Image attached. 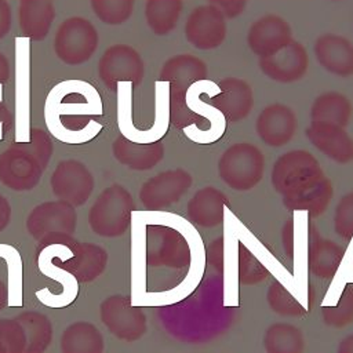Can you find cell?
Returning a JSON list of instances; mask_svg holds the SVG:
<instances>
[{
    "label": "cell",
    "instance_id": "cell-1",
    "mask_svg": "<svg viewBox=\"0 0 353 353\" xmlns=\"http://www.w3.org/2000/svg\"><path fill=\"white\" fill-rule=\"evenodd\" d=\"M274 190L291 211H306L309 218L323 214L332 199V183L319 160L309 150L294 149L283 153L270 174Z\"/></svg>",
    "mask_w": 353,
    "mask_h": 353
},
{
    "label": "cell",
    "instance_id": "cell-2",
    "mask_svg": "<svg viewBox=\"0 0 353 353\" xmlns=\"http://www.w3.org/2000/svg\"><path fill=\"white\" fill-rule=\"evenodd\" d=\"M52 154L47 132L30 130L28 142L15 143L0 153V182L17 192L36 188Z\"/></svg>",
    "mask_w": 353,
    "mask_h": 353
},
{
    "label": "cell",
    "instance_id": "cell-3",
    "mask_svg": "<svg viewBox=\"0 0 353 353\" xmlns=\"http://www.w3.org/2000/svg\"><path fill=\"white\" fill-rule=\"evenodd\" d=\"M207 74V63L193 54H176L163 63L159 80L170 83V121L175 128L183 130L188 125H200L205 121L203 116L189 109L186 95L189 87L205 80Z\"/></svg>",
    "mask_w": 353,
    "mask_h": 353
},
{
    "label": "cell",
    "instance_id": "cell-4",
    "mask_svg": "<svg viewBox=\"0 0 353 353\" xmlns=\"http://www.w3.org/2000/svg\"><path fill=\"white\" fill-rule=\"evenodd\" d=\"M263 172V153L251 142L232 143L218 160L219 178L233 190H251L262 181Z\"/></svg>",
    "mask_w": 353,
    "mask_h": 353
},
{
    "label": "cell",
    "instance_id": "cell-5",
    "mask_svg": "<svg viewBox=\"0 0 353 353\" xmlns=\"http://www.w3.org/2000/svg\"><path fill=\"white\" fill-rule=\"evenodd\" d=\"M135 203L131 193L119 183L101 192L88 214L91 229L103 237H117L125 233L131 223Z\"/></svg>",
    "mask_w": 353,
    "mask_h": 353
},
{
    "label": "cell",
    "instance_id": "cell-6",
    "mask_svg": "<svg viewBox=\"0 0 353 353\" xmlns=\"http://www.w3.org/2000/svg\"><path fill=\"white\" fill-rule=\"evenodd\" d=\"M77 216L74 207L66 201H44L28 215L26 229L40 244H66L72 243L76 230Z\"/></svg>",
    "mask_w": 353,
    "mask_h": 353
},
{
    "label": "cell",
    "instance_id": "cell-7",
    "mask_svg": "<svg viewBox=\"0 0 353 353\" xmlns=\"http://www.w3.org/2000/svg\"><path fill=\"white\" fill-rule=\"evenodd\" d=\"M99 36L91 21L70 17L61 22L54 36V52L66 65H80L97 51Z\"/></svg>",
    "mask_w": 353,
    "mask_h": 353
},
{
    "label": "cell",
    "instance_id": "cell-8",
    "mask_svg": "<svg viewBox=\"0 0 353 353\" xmlns=\"http://www.w3.org/2000/svg\"><path fill=\"white\" fill-rule=\"evenodd\" d=\"M98 76L110 91H116L121 81L138 87L145 76V63L141 54L131 46L113 44L98 61Z\"/></svg>",
    "mask_w": 353,
    "mask_h": 353
},
{
    "label": "cell",
    "instance_id": "cell-9",
    "mask_svg": "<svg viewBox=\"0 0 353 353\" xmlns=\"http://www.w3.org/2000/svg\"><path fill=\"white\" fill-rule=\"evenodd\" d=\"M105 327L119 339L134 342L146 332V316L127 295L108 296L99 307Z\"/></svg>",
    "mask_w": 353,
    "mask_h": 353
},
{
    "label": "cell",
    "instance_id": "cell-10",
    "mask_svg": "<svg viewBox=\"0 0 353 353\" xmlns=\"http://www.w3.org/2000/svg\"><path fill=\"white\" fill-rule=\"evenodd\" d=\"M226 34V17L211 3L194 7L186 18L185 37L197 50L218 48L225 41Z\"/></svg>",
    "mask_w": 353,
    "mask_h": 353
},
{
    "label": "cell",
    "instance_id": "cell-11",
    "mask_svg": "<svg viewBox=\"0 0 353 353\" xmlns=\"http://www.w3.org/2000/svg\"><path fill=\"white\" fill-rule=\"evenodd\" d=\"M193 176L182 168L165 170L142 183L139 189V200L149 211L164 210L190 189Z\"/></svg>",
    "mask_w": 353,
    "mask_h": 353
},
{
    "label": "cell",
    "instance_id": "cell-12",
    "mask_svg": "<svg viewBox=\"0 0 353 353\" xmlns=\"http://www.w3.org/2000/svg\"><path fill=\"white\" fill-rule=\"evenodd\" d=\"M50 183L55 197L74 207L84 204L91 196L94 176L84 163L68 159L58 163L51 174Z\"/></svg>",
    "mask_w": 353,
    "mask_h": 353
},
{
    "label": "cell",
    "instance_id": "cell-13",
    "mask_svg": "<svg viewBox=\"0 0 353 353\" xmlns=\"http://www.w3.org/2000/svg\"><path fill=\"white\" fill-rule=\"evenodd\" d=\"M262 73L277 83H294L301 80L309 68V55L305 46L291 40L285 47L273 55L259 58L258 62Z\"/></svg>",
    "mask_w": 353,
    "mask_h": 353
},
{
    "label": "cell",
    "instance_id": "cell-14",
    "mask_svg": "<svg viewBox=\"0 0 353 353\" xmlns=\"http://www.w3.org/2000/svg\"><path fill=\"white\" fill-rule=\"evenodd\" d=\"M292 40L290 23L280 15L266 14L255 19L247 30V44L259 58L273 55Z\"/></svg>",
    "mask_w": 353,
    "mask_h": 353
},
{
    "label": "cell",
    "instance_id": "cell-15",
    "mask_svg": "<svg viewBox=\"0 0 353 353\" xmlns=\"http://www.w3.org/2000/svg\"><path fill=\"white\" fill-rule=\"evenodd\" d=\"M219 92L207 103L215 108L228 123L244 120L252 110L254 94L250 83L240 77H225L218 83Z\"/></svg>",
    "mask_w": 353,
    "mask_h": 353
},
{
    "label": "cell",
    "instance_id": "cell-16",
    "mask_svg": "<svg viewBox=\"0 0 353 353\" xmlns=\"http://www.w3.org/2000/svg\"><path fill=\"white\" fill-rule=\"evenodd\" d=\"M296 128L295 112L279 102L265 106L255 121V132L259 139L273 148L287 145L295 137Z\"/></svg>",
    "mask_w": 353,
    "mask_h": 353
},
{
    "label": "cell",
    "instance_id": "cell-17",
    "mask_svg": "<svg viewBox=\"0 0 353 353\" xmlns=\"http://www.w3.org/2000/svg\"><path fill=\"white\" fill-rule=\"evenodd\" d=\"M69 258H52L54 263L66 270L76 281L88 283L97 279L106 268V251L91 243H73Z\"/></svg>",
    "mask_w": 353,
    "mask_h": 353
},
{
    "label": "cell",
    "instance_id": "cell-18",
    "mask_svg": "<svg viewBox=\"0 0 353 353\" xmlns=\"http://www.w3.org/2000/svg\"><path fill=\"white\" fill-rule=\"evenodd\" d=\"M313 52L319 65L338 77L353 74V43L338 33H323L314 44Z\"/></svg>",
    "mask_w": 353,
    "mask_h": 353
},
{
    "label": "cell",
    "instance_id": "cell-19",
    "mask_svg": "<svg viewBox=\"0 0 353 353\" xmlns=\"http://www.w3.org/2000/svg\"><path fill=\"white\" fill-rule=\"evenodd\" d=\"M112 152L120 164L135 171H146L163 160L164 143L161 139L141 143L119 135L112 143Z\"/></svg>",
    "mask_w": 353,
    "mask_h": 353
},
{
    "label": "cell",
    "instance_id": "cell-20",
    "mask_svg": "<svg viewBox=\"0 0 353 353\" xmlns=\"http://www.w3.org/2000/svg\"><path fill=\"white\" fill-rule=\"evenodd\" d=\"M306 137L319 152L332 161L346 164L353 160V138L345 128L325 124H309Z\"/></svg>",
    "mask_w": 353,
    "mask_h": 353
},
{
    "label": "cell",
    "instance_id": "cell-21",
    "mask_svg": "<svg viewBox=\"0 0 353 353\" xmlns=\"http://www.w3.org/2000/svg\"><path fill=\"white\" fill-rule=\"evenodd\" d=\"M345 248L330 239H323L316 226L309 222V250L307 266L310 273L317 279H332L336 273Z\"/></svg>",
    "mask_w": 353,
    "mask_h": 353
},
{
    "label": "cell",
    "instance_id": "cell-22",
    "mask_svg": "<svg viewBox=\"0 0 353 353\" xmlns=\"http://www.w3.org/2000/svg\"><path fill=\"white\" fill-rule=\"evenodd\" d=\"M228 196L214 186L199 189L188 201L186 212L190 222L201 228H215L223 222Z\"/></svg>",
    "mask_w": 353,
    "mask_h": 353
},
{
    "label": "cell",
    "instance_id": "cell-23",
    "mask_svg": "<svg viewBox=\"0 0 353 353\" xmlns=\"http://www.w3.org/2000/svg\"><path fill=\"white\" fill-rule=\"evenodd\" d=\"M54 18L55 7L51 0H19V29L30 40L39 41L46 39Z\"/></svg>",
    "mask_w": 353,
    "mask_h": 353
},
{
    "label": "cell",
    "instance_id": "cell-24",
    "mask_svg": "<svg viewBox=\"0 0 353 353\" xmlns=\"http://www.w3.org/2000/svg\"><path fill=\"white\" fill-rule=\"evenodd\" d=\"M350 99L338 91H325L320 94L310 106V124H325L347 127L352 119Z\"/></svg>",
    "mask_w": 353,
    "mask_h": 353
},
{
    "label": "cell",
    "instance_id": "cell-25",
    "mask_svg": "<svg viewBox=\"0 0 353 353\" xmlns=\"http://www.w3.org/2000/svg\"><path fill=\"white\" fill-rule=\"evenodd\" d=\"M62 353H103V336L88 321L68 325L61 336Z\"/></svg>",
    "mask_w": 353,
    "mask_h": 353
},
{
    "label": "cell",
    "instance_id": "cell-26",
    "mask_svg": "<svg viewBox=\"0 0 353 353\" xmlns=\"http://www.w3.org/2000/svg\"><path fill=\"white\" fill-rule=\"evenodd\" d=\"M183 0H146L145 19L149 29L157 36L170 34L179 21Z\"/></svg>",
    "mask_w": 353,
    "mask_h": 353
},
{
    "label": "cell",
    "instance_id": "cell-27",
    "mask_svg": "<svg viewBox=\"0 0 353 353\" xmlns=\"http://www.w3.org/2000/svg\"><path fill=\"white\" fill-rule=\"evenodd\" d=\"M263 346L266 353H302L305 336L294 324L276 323L265 331Z\"/></svg>",
    "mask_w": 353,
    "mask_h": 353
},
{
    "label": "cell",
    "instance_id": "cell-28",
    "mask_svg": "<svg viewBox=\"0 0 353 353\" xmlns=\"http://www.w3.org/2000/svg\"><path fill=\"white\" fill-rule=\"evenodd\" d=\"M26 336L25 353H43L52 336V327L46 314L39 312H25L17 316Z\"/></svg>",
    "mask_w": 353,
    "mask_h": 353
},
{
    "label": "cell",
    "instance_id": "cell-29",
    "mask_svg": "<svg viewBox=\"0 0 353 353\" xmlns=\"http://www.w3.org/2000/svg\"><path fill=\"white\" fill-rule=\"evenodd\" d=\"M266 301L274 313L284 317H301L306 313L302 303L277 280L268 288Z\"/></svg>",
    "mask_w": 353,
    "mask_h": 353
},
{
    "label": "cell",
    "instance_id": "cell-30",
    "mask_svg": "<svg viewBox=\"0 0 353 353\" xmlns=\"http://www.w3.org/2000/svg\"><path fill=\"white\" fill-rule=\"evenodd\" d=\"M135 0H91L97 18L106 25H121L132 15Z\"/></svg>",
    "mask_w": 353,
    "mask_h": 353
},
{
    "label": "cell",
    "instance_id": "cell-31",
    "mask_svg": "<svg viewBox=\"0 0 353 353\" xmlns=\"http://www.w3.org/2000/svg\"><path fill=\"white\" fill-rule=\"evenodd\" d=\"M237 273L240 283L244 285L258 284L269 276V270L243 243H239Z\"/></svg>",
    "mask_w": 353,
    "mask_h": 353
},
{
    "label": "cell",
    "instance_id": "cell-32",
    "mask_svg": "<svg viewBox=\"0 0 353 353\" xmlns=\"http://www.w3.org/2000/svg\"><path fill=\"white\" fill-rule=\"evenodd\" d=\"M321 319L330 327H345L353 321V287L346 285L335 306H324Z\"/></svg>",
    "mask_w": 353,
    "mask_h": 353
},
{
    "label": "cell",
    "instance_id": "cell-33",
    "mask_svg": "<svg viewBox=\"0 0 353 353\" xmlns=\"http://www.w3.org/2000/svg\"><path fill=\"white\" fill-rule=\"evenodd\" d=\"M334 230L345 241L353 237V192L343 194L334 211Z\"/></svg>",
    "mask_w": 353,
    "mask_h": 353
},
{
    "label": "cell",
    "instance_id": "cell-34",
    "mask_svg": "<svg viewBox=\"0 0 353 353\" xmlns=\"http://www.w3.org/2000/svg\"><path fill=\"white\" fill-rule=\"evenodd\" d=\"M210 3L218 7L226 18H234L243 12L247 0H210Z\"/></svg>",
    "mask_w": 353,
    "mask_h": 353
},
{
    "label": "cell",
    "instance_id": "cell-35",
    "mask_svg": "<svg viewBox=\"0 0 353 353\" xmlns=\"http://www.w3.org/2000/svg\"><path fill=\"white\" fill-rule=\"evenodd\" d=\"M12 14L7 0H0V39H3L11 28Z\"/></svg>",
    "mask_w": 353,
    "mask_h": 353
},
{
    "label": "cell",
    "instance_id": "cell-36",
    "mask_svg": "<svg viewBox=\"0 0 353 353\" xmlns=\"http://www.w3.org/2000/svg\"><path fill=\"white\" fill-rule=\"evenodd\" d=\"M283 244L285 254L292 258L294 256V233H292V219H288V222L283 228Z\"/></svg>",
    "mask_w": 353,
    "mask_h": 353
},
{
    "label": "cell",
    "instance_id": "cell-37",
    "mask_svg": "<svg viewBox=\"0 0 353 353\" xmlns=\"http://www.w3.org/2000/svg\"><path fill=\"white\" fill-rule=\"evenodd\" d=\"M11 216V207L7 199L0 193V232L7 226Z\"/></svg>",
    "mask_w": 353,
    "mask_h": 353
},
{
    "label": "cell",
    "instance_id": "cell-38",
    "mask_svg": "<svg viewBox=\"0 0 353 353\" xmlns=\"http://www.w3.org/2000/svg\"><path fill=\"white\" fill-rule=\"evenodd\" d=\"M10 77V63L7 57L0 52V83H6Z\"/></svg>",
    "mask_w": 353,
    "mask_h": 353
},
{
    "label": "cell",
    "instance_id": "cell-39",
    "mask_svg": "<svg viewBox=\"0 0 353 353\" xmlns=\"http://www.w3.org/2000/svg\"><path fill=\"white\" fill-rule=\"evenodd\" d=\"M338 353H353V334L345 336L338 346Z\"/></svg>",
    "mask_w": 353,
    "mask_h": 353
},
{
    "label": "cell",
    "instance_id": "cell-40",
    "mask_svg": "<svg viewBox=\"0 0 353 353\" xmlns=\"http://www.w3.org/2000/svg\"><path fill=\"white\" fill-rule=\"evenodd\" d=\"M8 302V284L4 280V277L0 276V310L6 307Z\"/></svg>",
    "mask_w": 353,
    "mask_h": 353
},
{
    "label": "cell",
    "instance_id": "cell-41",
    "mask_svg": "<svg viewBox=\"0 0 353 353\" xmlns=\"http://www.w3.org/2000/svg\"><path fill=\"white\" fill-rule=\"evenodd\" d=\"M8 120H10L8 109L6 108V105L3 102H0V125L8 123Z\"/></svg>",
    "mask_w": 353,
    "mask_h": 353
}]
</instances>
